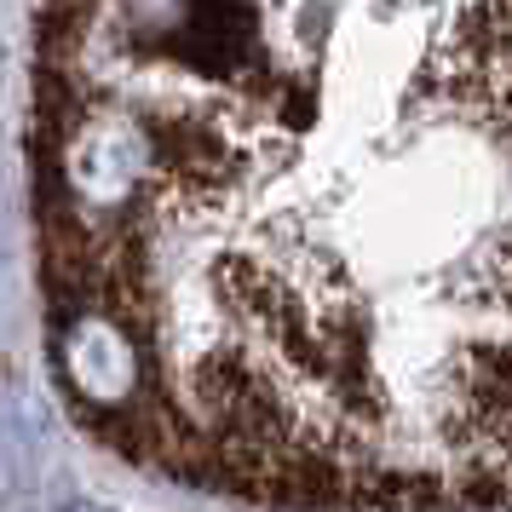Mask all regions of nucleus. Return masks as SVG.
<instances>
[{
  "label": "nucleus",
  "instance_id": "obj_1",
  "mask_svg": "<svg viewBox=\"0 0 512 512\" xmlns=\"http://www.w3.org/2000/svg\"><path fill=\"white\" fill-rule=\"evenodd\" d=\"M507 0H41L52 380L271 512L507 495Z\"/></svg>",
  "mask_w": 512,
  "mask_h": 512
}]
</instances>
